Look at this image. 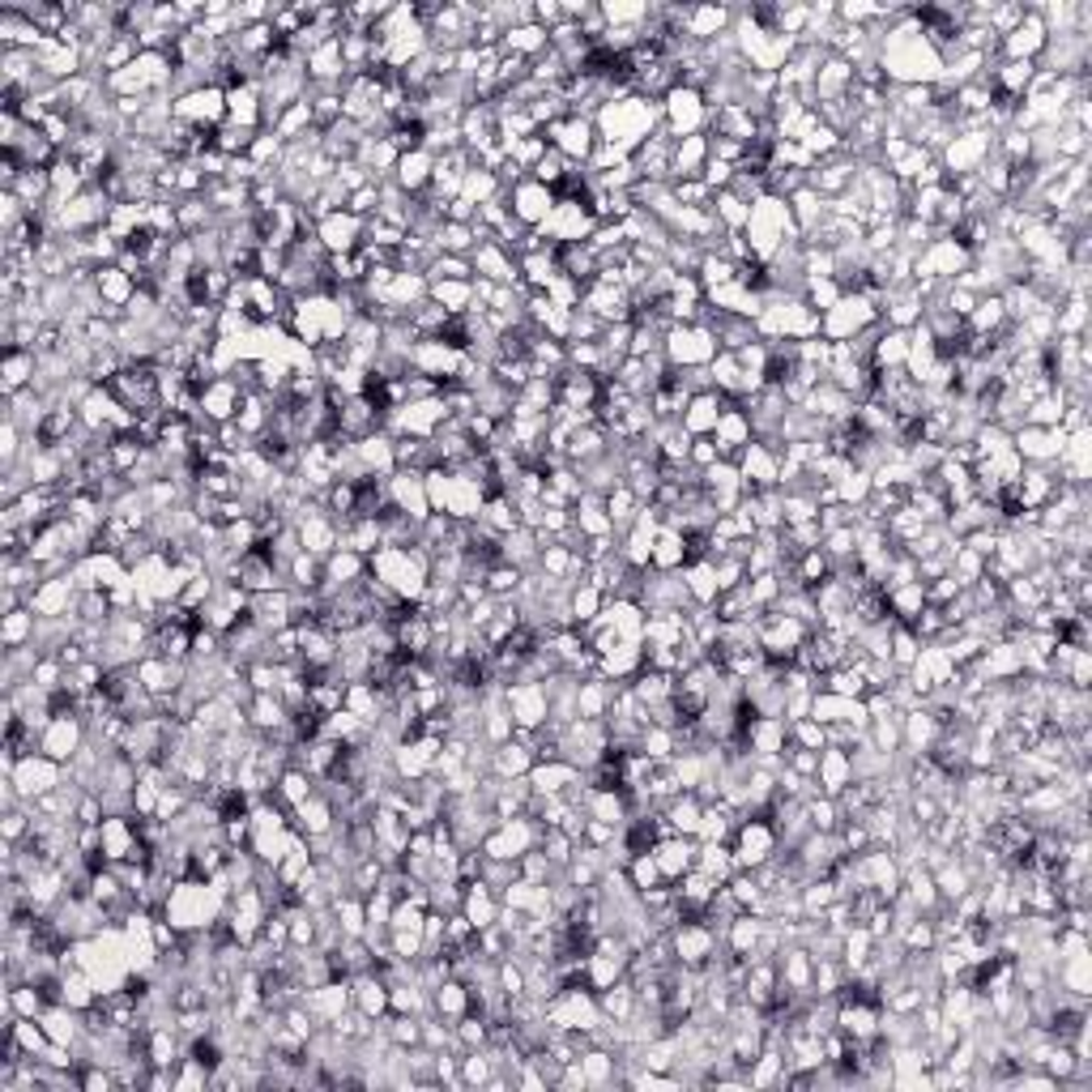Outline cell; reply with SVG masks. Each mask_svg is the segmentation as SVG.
<instances>
[{
    "label": "cell",
    "instance_id": "cell-36",
    "mask_svg": "<svg viewBox=\"0 0 1092 1092\" xmlns=\"http://www.w3.org/2000/svg\"><path fill=\"white\" fill-rule=\"evenodd\" d=\"M568 167H572V163H568V158H564V154H559V150H555V145H551V150H547V154H542V163H538V167H534V171H529V175H534V180H538V184H547V188H551V193H555V188H559V184H564V175H568Z\"/></svg>",
    "mask_w": 1092,
    "mask_h": 1092
},
{
    "label": "cell",
    "instance_id": "cell-31",
    "mask_svg": "<svg viewBox=\"0 0 1092 1092\" xmlns=\"http://www.w3.org/2000/svg\"><path fill=\"white\" fill-rule=\"evenodd\" d=\"M499 51H508V56H525V60H534V56H542L547 51V30L538 26V21H525V26H512L508 34H504V43H499Z\"/></svg>",
    "mask_w": 1092,
    "mask_h": 1092
},
{
    "label": "cell",
    "instance_id": "cell-16",
    "mask_svg": "<svg viewBox=\"0 0 1092 1092\" xmlns=\"http://www.w3.org/2000/svg\"><path fill=\"white\" fill-rule=\"evenodd\" d=\"M705 163H709V137L705 133L679 137L671 150V180H701Z\"/></svg>",
    "mask_w": 1092,
    "mask_h": 1092
},
{
    "label": "cell",
    "instance_id": "cell-15",
    "mask_svg": "<svg viewBox=\"0 0 1092 1092\" xmlns=\"http://www.w3.org/2000/svg\"><path fill=\"white\" fill-rule=\"evenodd\" d=\"M299 542H304V551H312V555H321V559H329L338 547H342V534H338V521L321 508V512H312V517H304L299 525Z\"/></svg>",
    "mask_w": 1092,
    "mask_h": 1092
},
{
    "label": "cell",
    "instance_id": "cell-12",
    "mask_svg": "<svg viewBox=\"0 0 1092 1092\" xmlns=\"http://www.w3.org/2000/svg\"><path fill=\"white\" fill-rule=\"evenodd\" d=\"M729 397L726 393H718V388H709V393H696L692 401H688V410H683V431L688 435H713V427H718V418L726 414Z\"/></svg>",
    "mask_w": 1092,
    "mask_h": 1092
},
{
    "label": "cell",
    "instance_id": "cell-3",
    "mask_svg": "<svg viewBox=\"0 0 1092 1092\" xmlns=\"http://www.w3.org/2000/svg\"><path fill=\"white\" fill-rule=\"evenodd\" d=\"M671 367H709L718 359V338L705 325H675L662 347Z\"/></svg>",
    "mask_w": 1092,
    "mask_h": 1092
},
{
    "label": "cell",
    "instance_id": "cell-30",
    "mask_svg": "<svg viewBox=\"0 0 1092 1092\" xmlns=\"http://www.w3.org/2000/svg\"><path fill=\"white\" fill-rule=\"evenodd\" d=\"M355 1008H359L364 1016H371V1020L388 1016V982H384L380 973L355 978Z\"/></svg>",
    "mask_w": 1092,
    "mask_h": 1092
},
{
    "label": "cell",
    "instance_id": "cell-23",
    "mask_svg": "<svg viewBox=\"0 0 1092 1092\" xmlns=\"http://www.w3.org/2000/svg\"><path fill=\"white\" fill-rule=\"evenodd\" d=\"M431 1012H435L440 1020L457 1025V1020L470 1012V986H465L461 978H448L444 986H435V990H431Z\"/></svg>",
    "mask_w": 1092,
    "mask_h": 1092
},
{
    "label": "cell",
    "instance_id": "cell-14",
    "mask_svg": "<svg viewBox=\"0 0 1092 1092\" xmlns=\"http://www.w3.org/2000/svg\"><path fill=\"white\" fill-rule=\"evenodd\" d=\"M240 401H244L240 384H235L231 375H222V380H214V384L201 393V414H205L214 427H222V422H235Z\"/></svg>",
    "mask_w": 1092,
    "mask_h": 1092
},
{
    "label": "cell",
    "instance_id": "cell-18",
    "mask_svg": "<svg viewBox=\"0 0 1092 1092\" xmlns=\"http://www.w3.org/2000/svg\"><path fill=\"white\" fill-rule=\"evenodd\" d=\"M849 781H853L849 751H841V747H824V751H819V768H815V785H819V794L836 798Z\"/></svg>",
    "mask_w": 1092,
    "mask_h": 1092
},
{
    "label": "cell",
    "instance_id": "cell-33",
    "mask_svg": "<svg viewBox=\"0 0 1092 1092\" xmlns=\"http://www.w3.org/2000/svg\"><path fill=\"white\" fill-rule=\"evenodd\" d=\"M34 624H39V615H34L30 606H21V611H9V615H0V645H4V649L30 645V641H34Z\"/></svg>",
    "mask_w": 1092,
    "mask_h": 1092
},
{
    "label": "cell",
    "instance_id": "cell-38",
    "mask_svg": "<svg viewBox=\"0 0 1092 1092\" xmlns=\"http://www.w3.org/2000/svg\"><path fill=\"white\" fill-rule=\"evenodd\" d=\"M602 602H606V594H598L594 585H585V581L572 585V619H576V624H589V619L602 611Z\"/></svg>",
    "mask_w": 1092,
    "mask_h": 1092
},
{
    "label": "cell",
    "instance_id": "cell-8",
    "mask_svg": "<svg viewBox=\"0 0 1092 1092\" xmlns=\"http://www.w3.org/2000/svg\"><path fill=\"white\" fill-rule=\"evenodd\" d=\"M508 210H512V218H517L521 227L538 231V227L547 222V214L555 210V193L529 175V180H521V184L508 193Z\"/></svg>",
    "mask_w": 1092,
    "mask_h": 1092
},
{
    "label": "cell",
    "instance_id": "cell-37",
    "mask_svg": "<svg viewBox=\"0 0 1092 1092\" xmlns=\"http://www.w3.org/2000/svg\"><path fill=\"white\" fill-rule=\"evenodd\" d=\"M521 568H512V564H495L491 572H487V594L491 598H517V585H521Z\"/></svg>",
    "mask_w": 1092,
    "mask_h": 1092
},
{
    "label": "cell",
    "instance_id": "cell-39",
    "mask_svg": "<svg viewBox=\"0 0 1092 1092\" xmlns=\"http://www.w3.org/2000/svg\"><path fill=\"white\" fill-rule=\"evenodd\" d=\"M789 726V747H806V751H824L828 747V734L819 722H811V718H802V722H785Z\"/></svg>",
    "mask_w": 1092,
    "mask_h": 1092
},
{
    "label": "cell",
    "instance_id": "cell-17",
    "mask_svg": "<svg viewBox=\"0 0 1092 1092\" xmlns=\"http://www.w3.org/2000/svg\"><path fill=\"white\" fill-rule=\"evenodd\" d=\"M431 175H435V154H427V150L401 154V158H397V171H393V180H397L410 197L427 193V188H431Z\"/></svg>",
    "mask_w": 1092,
    "mask_h": 1092
},
{
    "label": "cell",
    "instance_id": "cell-6",
    "mask_svg": "<svg viewBox=\"0 0 1092 1092\" xmlns=\"http://www.w3.org/2000/svg\"><path fill=\"white\" fill-rule=\"evenodd\" d=\"M542 137L568 158V163H589V154H594V145H598V133H594V120H581V116H564V120H555V124H547L542 128Z\"/></svg>",
    "mask_w": 1092,
    "mask_h": 1092
},
{
    "label": "cell",
    "instance_id": "cell-22",
    "mask_svg": "<svg viewBox=\"0 0 1092 1092\" xmlns=\"http://www.w3.org/2000/svg\"><path fill=\"white\" fill-rule=\"evenodd\" d=\"M909 359V329H879V338H875V347H871V367L875 371H896V367H905Z\"/></svg>",
    "mask_w": 1092,
    "mask_h": 1092
},
{
    "label": "cell",
    "instance_id": "cell-11",
    "mask_svg": "<svg viewBox=\"0 0 1092 1092\" xmlns=\"http://www.w3.org/2000/svg\"><path fill=\"white\" fill-rule=\"evenodd\" d=\"M470 265H474V278H487V282H495V287H517V282H521L517 257H512L508 248H499L495 240L478 244V248L470 252Z\"/></svg>",
    "mask_w": 1092,
    "mask_h": 1092
},
{
    "label": "cell",
    "instance_id": "cell-4",
    "mask_svg": "<svg viewBox=\"0 0 1092 1092\" xmlns=\"http://www.w3.org/2000/svg\"><path fill=\"white\" fill-rule=\"evenodd\" d=\"M4 776H13V785H17V794H21L26 802H34L39 794H47V789H56V785L64 781V764H56V759L43 755V751H30V755H21Z\"/></svg>",
    "mask_w": 1092,
    "mask_h": 1092
},
{
    "label": "cell",
    "instance_id": "cell-20",
    "mask_svg": "<svg viewBox=\"0 0 1092 1092\" xmlns=\"http://www.w3.org/2000/svg\"><path fill=\"white\" fill-rule=\"evenodd\" d=\"M585 772L581 768H572V764H564V759H538L534 768H529V789L534 794H564L568 785H576Z\"/></svg>",
    "mask_w": 1092,
    "mask_h": 1092
},
{
    "label": "cell",
    "instance_id": "cell-25",
    "mask_svg": "<svg viewBox=\"0 0 1092 1092\" xmlns=\"http://www.w3.org/2000/svg\"><path fill=\"white\" fill-rule=\"evenodd\" d=\"M34 371H39V355H30V351H4V367H0V388H4V397L30 388V384H34Z\"/></svg>",
    "mask_w": 1092,
    "mask_h": 1092
},
{
    "label": "cell",
    "instance_id": "cell-28",
    "mask_svg": "<svg viewBox=\"0 0 1092 1092\" xmlns=\"http://www.w3.org/2000/svg\"><path fill=\"white\" fill-rule=\"evenodd\" d=\"M427 299L440 304L448 317H470L474 312V282H431Z\"/></svg>",
    "mask_w": 1092,
    "mask_h": 1092
},
{
    "label": "cell",
    "instance_id": "cell-40",
    "mask_svg": "<svg viewBox=\"0 0 1092 1092\" xmlns=\"http://www.w3.org/2000/svg\"><path fill=\"white\" fill-rule=\"evenodd\" d=\"M602 321L594 317V312H585V308H572V334H568V342H598L602 338ZM564 342V347H568Z\"/></svg>",
    "mask_w": 1092,
    "mask_h": 1092
},
{
    "label": "cell",
    "instance_id": "cell-9",
    "mask_svg": "<svg viewBox=\"0 0 1092 1092\" xmlns=\"http://www.w3.org/2000/svg\"><path fill=\"white\" fill-rule=\"evenodd\" d=\"M26 606H30L39 619H64V615H73V606H77V585H73V576L64 572V576L39 581V585L30 589V598H26Z\"/></svg>",
    "mask_w": 1092,
    "mask_h": 1092
},
{
    "label": "cell",
    "instance_id": "cell-7",
    "mask_svg": "<svg viewBox=\"0 0 1092 1092\" xmlns=\"http://www.w3.org/2000/svg\"><path fill=\"white\" fill-rule=\"evenodd\" d=\"M175 120H184L193 128H222L227 124V90L201 86V90L175 98Z\"/></svg>",
    "mask_w": 1092,
    "mask_h": 1092
},
{
    "label": "cell",
    "instance_id": "cell-29",
    "mask_svg": "<svg viewBox=\"0 0 1092 1092\" xmlns=\"http://www.w3.org/2000/svg\"><path fill=\"white\" fill-rule=\"evenodd\" d=\"M683 581H688V594L696 606H713L718 602V568L713 559H701V564H683Z\"/></svg>",
    "mask_w": 1092,
    "mask_h": 1092
},
{
    "label": "cell",
    "instance_id": "cell-5",
    "mask_svg": "<svg viewBox=\"0 0 1092 1092\" xmlns=\"http://www.w3.org/2000/svg\"><path fill=\"white\" fill-rule=\"evenodd\" d=\"M1046 39H1050V30H1046L1037 4H1025L1020 26L1008 30V34L999 39V56H1003V60H1033V64H1037V56L1046 51Z\"/></svg>",
    "mask_w": 1092,
    "mask_h": 1092
},
{
    "label": "cell",
    "instance_id": "cell-24",
    "mask_svg": "<svg viewBox=\"0 0 1092 1092\" xmlns=\"http://www.w3.org/2000/svg\"><path fill=\"white\" fill-rule=\"evenodd\" d=\"M461 913L474 922V930H487L495 918H499V896L478 879V883H465V905Z\"/></svg>",
    "mask_w": 1092,
    "mask_h": 1092
},
{
    "label": "cell",
    "instance_id": "cell-41",
    "mask_svg": "<svg viewBox=\"0 0 1092 1092\" xmlns=\"http://www.w3.org/2000/svg\"><path fill=\"white\" fill-rule=\"evenodd\" d=\"M347 210L355 214V218H375V210H380V188L375 184H367L359 193H351V201H347Z\"/></svg>",
    "mask_w": 1092,
    "mask_h": 1092
},
{
    "label": "cell",
    "instance_id": "cell-19",
    "mask_svg": "<svg viewBox=\"0 0 1092 1092\" xmlns=\"http://www.w3.org/2000/svg\"><path fill=\"white\" fill-rule=\"evenodd\" d=\"M534 764H538V759H534V751H529V747H521L517 738H508V742L491 747V776H499V781L529 776V768H534Z\"/></svg>",
    "mask_w": 1092,
    "mask_h": 1092
},
{
    "label": "cell",
    "instance_id": "cell-1",
    "mask_svg": "<svg viewBox=\"0 0 1092 1092\" xmlns=\"http://www.w3.org/2000/svg\"><path fill=\"white\" fill-rule=\"evenodd\" d=\"M662 124V103L653 98H641V94H628V98H615L606 103L598 116H594V133L602 145H615L619 154H636Z\"/></svg>",
    "mask_w": 1092,
    "mask_h": 1092
},
{
    "label": "cell",
    "instance_id": "cell-35",
    "mask_svg": "<svg viewBox=\"0 0 1092 1092\" xmlns=\"http://www.w3.org/2000/svg\"><path fill=\"white\" fill-rule=\"evenodd\" d=\"M918 653H922V641H918L905 624H892V666H896V671H909V666L918 662Z\"/></svg>",
    "mask_w": 1092,
    "mask_h": 1092
},
{
    "label": "cell",
    "instance_id": "cell-27",
    "mask_svg": "<svg viewBox=\"0 0 1092 1092\" xmlns=\"http://www.w3.org/2000/svg\"><path fill=\"white\" fill-rule=\"evenodd\" d=\"M94 287H98V295H103V304H111V308H128V299L137 295V282L120 270V265H103L98 274H94Z\"/></svg>",
    "mask_w": 1092,
    "mask_h": 1092
},
{
    "label": "cell",
    "instance_id": "cell-13",
    "mask_svg": "<svg viewBox=\"0 0 1092 1092\" xmlns=\"http://www.w3.org/2000/svg\"><path fill=\"white\" fill-rule=\"evenodd\" d=\"M696 849L701 841L696 836H671V841H658L653 845V858H658V871L666 883H675L679 875H688L696 866Z\"/></svg>",
    "mask_w": 1092,
    "mask_h": 1092
},
{
    "label": "cell",
    "instance_id": "cell-10",
    "mask_svg": "<svg viewBox=\"0 0 1092 1092\" xmlns=\"http://www.w3.org/2000/svg\"><path fill=\"white\" fill-rule=\"evenodd\" d=\"M364 231H367V222L364 218H355L351 210H338V214H329V218H321V222H317V240L325 244V252H329V257L359 252V248H364Z\"/></svg>",
    "mask_w": 1092,
    "mask_h": 1092
},
{
    "label": "cell",
    "instance_id": "cell-26",
    "mask_svg": "<svg viewBox=\"0 0 1092 1092\" xmlns=\"http://www.w3.org/2000/svg\"><path fill=\"white\" fill-rule=\"evenodd\" d=\"M248 722L257 734H265V738H274L278 729H287L291 722V709L282 705V696H252V705H248Z\"/></svg>",
    "mask_w": 1092,
    "mask_h": 1092
},
{
    "label": "cell",
    "instance_id": "cell-32",
    "mask_svg": "<svg viewBox=\"0 0 1092 1092\" xmlns=\"http://www.w3.org/2000/svg\"><path fill=\"white\" fill-rule=\"evenodd\" d=\"M598 995V1008H602V1016L606 1020H632V1012H636V986L624 978V982H615V986H606V990H594Z\"/></svg>",
    "mask_w": 1092,
    "mask_h": 1092
},
{
    "label": "cell",
    "instance_id": "cell-2",
    "mask_svg": "<svg viewBox=\"0 0 1092 1092\" xmlns=\"http://www.w3.org/2000/svg\"><path fill=\"white\" fill-rule=\"evenodd\" d=\"M662 128L679 141V137H696L709 128V103L701 90L692 86H675L666 98H662Z\"/></svg>",
    "mask_w": 1092,
    "mask_h": 1092
},
{
    "label": "cell",
    "instance_id": "cell-34",
    "mask_svg": "<svg viewBox=\"0 0 1092 1092\" xmlns=\"http://www.w3.org/2000/svg\"><path fill=\"white\" fill-rule=\"evenodd\" d=\"M278 794H282V802L295 811L299 802H308V798L317 794V776H308L304 768H287V772L278 776Z\"/></svg>",
    "mask_w": 1092,
    "mask_h": 1092
},
{
    "label": "cell",
    "instance_id": "cell-21",
    "mask_svg": "<svg viewBox=\"0 0 1092 1092\" xmlns=\"http://www.w3.org/2000/svg\"><path fill=\"white\" fill-rule=\"evenodd\" d=\"M499 547H504V564H512V568H521V572H534V568H538L542 542H538V534H534V529L517 525L512 534H504V538H499Z\"/></svg>",
    "mask_w": 1092,
    "mask_h": 1092
}]
</instances>
